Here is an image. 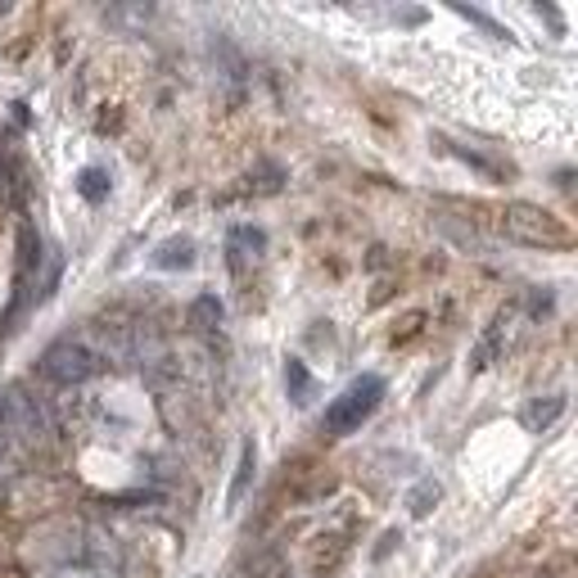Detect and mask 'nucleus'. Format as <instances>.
<instances>
[{"mask_svg": "<svg viewBox=\"0 0 578 578\" xmlns=\"http://www.w3.org/2000/svg\"><path fill=\"white\" fill-rule=\"evenodd\" d=\"M150 263L163 267V271H172V267H195V245H190V239H168V245L154 249Z\"/></svg>", "mask_w": 578, "mask_h": 578, "instance_id": "nucleus-6", "label": "nucleus"}, {"mask_svg": "<svg viewBox=\"0 0 578 578\" xmlns=\"http://www.w3.org/2000/svg\"><path fill=\"white\" fill-rule=\"evenodd\" d=\"M384 389H389V384H384V375H375V371L357 375L340 398H330V407H325V434H334V439H344V434L362 429V425L375 416V407H379Z\"/></svg>", "mask_w": 578, "mask_h": 578, "instance_id": "nucleus-2", "label": "nucleus"}, {"mask_svg": "<svg viewBox=\"0 0 578 578\" xmlns=\"http://www.w3.org/2000/svg\"><path fill=\"white\" fill-rule=\"evenodd\" d=\"M77 195H82L86 204H100V200L109 195V172H105V168H86V172L77 176Z\"/></svg>", "mask_w": 578, "mask_h": 578, "instance_id": "nucleus-8", "label": "nucleus"}, {"mask_svg": "<svg viewBox=\"0 0 578 578\" xmlns=\"http://www.w3.org/2000/svg\"><path fill=\"white\" fill-rule=\"evenodd\" d=\"M95 366H100V362H95V353H90L86 344H73V340L51 344V349H45V357H41V375L51 379V384H64V389L90 379Z\"/></svg>", "mask_w": 578, "mask_h": 578, "instance_id": "nucleus-3", "label": "nucleus"}, {"mask_svg": "<svg viewBox=\"0 0 578 578\" xmlns=\"http://www.w3.org/2000/svg\"><path fill=\"white\" fill-rule=\"evenodd\" d=\"M439 497V484L434 479H425V484L416 489V497H411V515H429V502Z\"/></svg>", "mask_w": 578, "mask_h": 578, "instance_id": "nucleus-9", "label": "nucleus"}, {"mask_svg": "<svg viewBox=\"0 0 578 578\" xmlns=\"http://www.w3.org/2000/svg\"><path fill=\"white\" fill-rule=\"evenodd\" d=\"M457 14H465V19H470V23H479V28H489L493 36H511L506 28H497V23L489 19V14H479V10H465V6H457Z\"/></svg>", "mask_w": 578, "mask_h": 578, "instance_id": "nucleus-10", "label": "nucleus"}, {"mask_svg": "<svg viewBox=\"0 0 578 578\" xmlns=\"http://www.w3.org/2000/svg\"><path fill=\"white\" fill-rule=\"evenodd\" d=\"M285 384H289V398H295L299 407L312 403V375H308V366H303L299 357H289V362H285Z\"/></svg>", "mask_w": 578, "mask_h": 578, "instance_id": "nucleus-7", "label": "nucleus"}, {"mask_svg": "<svg viewBox=\"0 0 578 578\" xmlns=\"http://www.w3.org/2000/svg\"><path fill=\"white\" fill-rule=\"evenodd\" d=\"M502 231L524 249H543V254L574 249V231L565 226V217H556V213H547L538 204H506Z\"/></svg>", "mask_w": 578, "mask_h": 578, "instance_id": "nucleus-1", "label": "nucleus"}, {"mask_svg": "<svg viewBox=\"0 0 578 578\" xmlns=\"http://www.w3.org/2000/svg\"><path fill=\"white\" fill-rule=\"evenodd\" d=\"M258 474V448L254 439H245V448H239V465H235V479H231V493H226V511H239V502H245L249 484Z\"/></svg>", "mask_w": 578, "mask_h": 578, "instance_id": "nucleus-5", "label": "nucleus"}, {"mask_svg": "<svg viewBox=\"0 0 578 578\" xmlns=\"http://www.w3.org/2000/svg\"><path fill=\"white\" fill-rule=\"evenodd\" d=\"M560 411H565V398H560V394L528 398V403H524V411H520V425H524L528 434H547V429L560 420Z\"/></svg>", "mask_w": 578, "mask_h": 578, "instance_id": "nucleus-4", "label": "nucleus"}]
</instances>
